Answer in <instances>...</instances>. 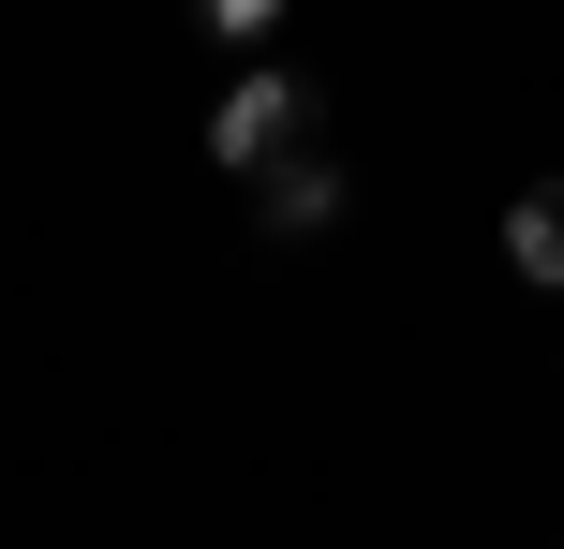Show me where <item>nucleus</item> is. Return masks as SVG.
<instances>
[{
    "instance_id": "nucleus-1",
    "label": "nucleus",
    "mask_w": 564,
    "mask_h": 549,
    "mask_svg": "<svg viewBox=\"0 0 564 549\" xmlns=\"http://www.w3.org/2000/svg\"><path fill=\"white\" fill-rule=\"evenodd\" d=\"M312 149V89L297 75H238L224 105H208V164L224 178H268V164H297Z\"/></svg>"
},
{
    "instance_id": "nucleus-3",
    "label": "nucleus",
    "mask_w": 564,
    "mask_h": 549,
    "mask_svg": "<svg viewBox=\"0 0 564 549\" xmlns=\"http://www.w3.org/2000/svg\"><path fill=\"white\" fill-rule=\"evenodd\" d=\"M327 208H341V164H327V149H297V164H268V223H282V238H312Z\"/></svg>"
},
{
    "instance_id": "nucleus-2",
    "label": "nucleus",
    "mask_w": 564,
    "mask_h": 549,
    "mask_svg": "<svg viewBox=\"0 0 564 549\" xmlns=\"http://www.w3.org/2000/svg\"><path fill=\"white\" fill-rule=\"evenodd\" d=\"M506 267H520V283H550V297H564V178H535V194L506 208Z\"/></svg>"
}]
</instances>
